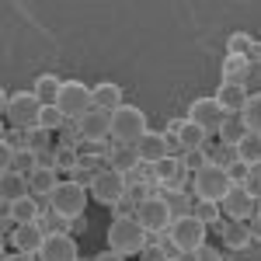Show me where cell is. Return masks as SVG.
Listing matches in <instances>:
<instances>
[{"instance_id": "1", "label": "cell", "mask_w": 261, "mask_h": 261, "mask_svg": "<svg viewBox=\"0 0 261 261\" xmlns=\"http://www.w3.org/2000/svg\"><path fill=\"white\" fill-rule=\"evenodd\" d=\"M108 251H115V254H122V258H133V254H140L143 247H146V230L140 226V220L136 216H115L112 220V226H108Z\"/></svg>"}, {"instance_id": "2", "label": "cell", "mask_w": 261, "mask_h": 261, "mask_svg": "<svg viewBox=\"0 0 261 261\" xmlns=\"http://www.w3.org/2000/svg\"><path fill=\"white\" fill-rule=\"evenodd\" d=\"M87 195L91 192H87V185H81V181H60L56 192L49 195V213L63 223L81 220L84 209H87Z\"/></svg>"}, {"instance_id": "3", "label": "cell", "mask_w": 261, "mask_h": 261, "mask_svg": "<svg viewBox=\"0 0 261 261\" xmlns=\"http://www.w3.org/2000/svg\"><path fill=\"white\" fill-rule=\"evenodd\" d=\"M192 192L199 202H223L230 192H233V178L226 167H216V164H205L202 171L192 174Z\"/></svg>"}, {"instance_id": "4", "label": "cell", "mask_w": 261, "mask_h": 261, "mask_svg": "<svg viewBox=\"0 0 261 261\" xmlns=\"http://www.w3.org/2000/svg\"><path fill=\"white\" fill-rule=\"evenodd\" d=\"M42 108H45V105L39 101L35 91H14V94L4 98V115H7V122H11L14 129H21V133H28V129L39 125Z\"/></svg>"}, {"instance_id": "5", "label": "cell", "mask_w": 261, "mask_h": 261, "mask_svg": "<svg viewBox=\"0 0 261 261\" xmlns=\"http://www.w3.org/2000/svg\"><path fill=\"white\" fill-rule=\"evenodd\" d=\"M87 192L94 195L98 205H112V209H115V205H122L125 195H129V178L119 174V171H112V167H101L98 174L91 178Z\"/></svg>"}, {"instance_id": "6", "label": "cell", "mask_w": 261, "mask_h": 261, "mask_svg": "<svg viewBox=\"0 0 261 261\" xmlns=\"http://www.w3.org/2000/svg\"><path fill=\"white\" fill-rule=\"evenodd\" d=\"M146 133H150L146 115H143V108H136V105H122L119 112L112 115V140H115V143L136 146Z\"/></svg>"}, {"instance_id": "7", "label": "cell", "mask_w": 261, "mask_h": 261, "mask_svg": "<svg viewBox=\"0 0 261 261\" xmlns=\"http://www.w3.org/2000/svg\"><path fill=\"white\" fill-rule=\"evenodd\" d=\"M205 233H209V226L199 220V216H174V223H171V230H167V241H171V247L178 251V254H185V251H199V247H205Z\"/></svg>"}, {"instance_id": "8", "label": "cell", "mask_w": 261, "mask_h": 261, "mask_svg": "<svg viewBox=\"0 0 261 261\" xmlns=\"http://www.w3.org/2000/svg\"><path fill=\"white\" fill-rule=\"evenodd\" d=\"M56 108H60L70 122H77V119H84V115L94 108V91H91L87 84H81V81H66L63 84L60 101H56Z\"/></svg>"}, {"instance_id": "9", "label": "cell", "mask_w": 261, "mask_h": 261, "mask_svg": "<svg viewBox=\"0 0 261 261\" xmlns=\"http://www.w3.org/2000/svg\"><path fill=\"white\" fill-rule=\"evenodd\" d=\"M136 220L146 233H167L171 230V223H174V213H171V205L164 195H153V199H146L136 205Z\"/></svg>"}, {"instance_id": "10", "label": "cell", "mask_w": 261, "mask_h": 261, "mask_svg": "<svg viewBox=\"0 0 261 261\" xmlns=\"http://www.w3.org/2000/svg\"><path fill=\"white\" fill-rule=\"evenodd\" d=\"M153 181L161 185L164 192H181L185 181H192V171L185 167L181 157H164L161 164H153Z\"/></svg>"}, {"instance_id": "11", "label": "cell", "mask_w": 261, "mask_h": 261, "mask_svg": "<svg viewBox=\"0 0 261 261\" xmlns=\"http://www.w3.org/2000/svg\"><path fill=\"white\" fill-rule=\"evenodd\" d=\"M188 122L202 125L205 133H220V125L226 122V112L220 108L216 98H199V101H192V108H188Z\"/></svg>"}, {"instance_id": "12", "label": "cell", "mask_w": 261, "mask_h": 261, "mask_svg": "<svg viewBox=\"0 0 261 261\" xmlns=\"http://www.w3.org/2000/svg\"><path fill=\"white\" fill-rule=\"evenodd\" d=\"M77 129H81V140L87 143V146H98V143H105L112 136V115L91 108L84 119H77Z\"/></svg>"}, {"instance_id": "13", "label": "cell", "mask_w": 261, "mask_h": 261, "mask_svg": "<svg viewBox=\"0 0 261 261\" xmlns=\"http://www.w3.org/2000/svg\"><path fill=\"white\" fill-rule=\"evenodd\" d=\"M42 261H81V247L70 233H49L39 251Z\"/></svg>"}, {"instance_id": "14", "label": "cell", "mask_w": 261, "mask_h": 261, "mask_svg": "<svg viewBox=\"0 0 261 261\" xmlns=\"http://www.w3.org/2000/svg\"><path fill=\"white\" fill-rule=\"evenodd\" d=\"M45 237H49V233L42 230V223H21L18 230L11 233V241H14V247H18L21 254H39Z\"/></svg>"}, {"instance_id": "15", "label": "cell", "mask_w": 261, "mask_h": 261, "mask_svg": "<svg viewBox=\"0 0 261 261\" xmlns=\"http://www.w3.org/2000/svg\"><path fill=\"white\" fill-rule=\"evenodd\" d=\"M220 209H223V216H226V220L244 223L247 216H251V213H254V199H251V195L244 192L241 185H233V192H230V195L220 202Z\"/></svg>"}, {"instance_id": "16", "label": "cell", "mask_w": 261, "mask_h": 261, "mask_svg": "<svg viewBox=\"0 0 261 261\" xmlns=\"http://www.w3.org/2000/svg\"><path fill=\"white\" fill-rule=\"evenodd\" d=\"M209 230H216L230 251H244L247 244L254 241V237H251V226H244V223H237V220H220L216 226H209Z\"/></svg>"}, {"instance_id": "17", "label": "cell", "mask_w": 261, "mask_h": 261, "mask_svg": "<svg viewBox=\"0 0 261 261\" xmlns=\"http://www.w3.org/2000/svg\"><path fill=\"white\" fill-rule=\"evenodd\" d=\"M105 161H108L112 171H119V174H125V178H129L136 167H143L140 150H136V146H125V143H115V146L108 150V157H105Z\"/></svg>"}, {"instance_id": "18", "label": "cell", "mask_w": 261, "mask_h": 261, "mask_svg": "<svg viewBox=\"0 0 261 261\" xmlns=\"http://www.w3.org/2000/svg\"><path fill=\"white\" fill-rule=\"evenodd\" d=\"M213 98L220 101V108L226 112V115H241L251 94H247V87H244V84H223V87L216 91V94H213Z\"/></svg>"}, {"instance_id": "19", "label": "cell", "mask_w": 261, "mask_h": 261, "mask_svg": "<svg viewBox=\"0 0 261 261\" xmlns=\"http://www.w3.org/2000/svg\"><path fill=\"white\" fill-rule=\"evenodd\" d=\"M136 150H140V161L150 164V167L161 164L164 157H171V153H167V136H164V133H146V136L136 143Z\"/></svg>"}, {"instance_id": "20", "label": "cell", "mask_w": 261, "mask_h": 261, "mask_svg": "<svg viewBox=\"0 0 261 261\" xmlns=\"http://www.w3.org/2000/svg\"><path fill=\"white\" fill-rule=\"evenodd\" d=\"M11 209V220L18 223H42V213H45V205L39 202V195H24V199H18V202H11L7 205Z\"/></svg>"}, {"instance_id": "21", "label": "cell", "mask_w": 261, "mask_h": 261, "mask_svg": "<svg viewBox=\"0 0 261 261\" xmlns=\"http://www.w3.org/2000/svg\"><path fill=\"white\" fill-rule=\"evenodd\" d=\"M122 105H125V101H122V87H119V84L105 81V84H98V87H94V108H98V112L115 115Z\"/></svg>"}, {"instance_id": "22", "label": "cell", "mask_w": 261, "mask_h": 261, "mask_svg": "<svg viewBox=\"0 0 261 261\" xmlns=\"http://www.w3.org/2000/svg\"><path fill=\"white\" fill-rule=\"evenodd\" d=\"M0 195H4V202L11 205V202L32 195V185H28V178L18 174V171H4V178H0Z\"/></svg>"}, {"instance_id": "23", "label": "cell", "mask_w": 261, "mask_h": 261, "mask_svg": "<svg viewBox=\"0 0 261 261\" xmlns=\"http://www.w3.org/2000/svg\"><path fill=\"white\" fill-rule=\"evenodd\" d=\"M28 185H32V195H39V199L45 195V199H49V195L56 192L60 178H56V171H53V167H35V171L28 174Z\"/></svg>"}, {"instance_id": "24", "label": "cell", "mask_w": 261, "mask_h": 261, "mask_svg": "<svg viewBox=\"0 0 261 261\" xmlns=\"http://www.w3.org/2000/svg\"><path fill=\"white\" fill-rule=\"evenodd\" d=\"M178 143H181V150L188 153V150H202L205 143H209V133L202 129V125H195V122H181V133H178Z\"/></svg>"}, {"instance_id": "25", "label": "cell", "mask_w": 261, "mask_h": 261, "mask_svg": "<svg viewBox=\"0 0 261 261\" xmlns=\"http://www.w3.org/2000/svg\"><path fill=\"white\" fill-rule=\"evenodd\" d=\"M35 94H39L42 105H56L60 94H63V81L56 73H42L39 81H35Z\"/></svg>"}, {"instance_id": "26", "label": "cell", "mask_w": 261, "mask_h": 261, "mask_svg": "<svg viewBox=\"0 0 261 261\" xmlns=\"http://www.w3.org/2000/svg\"><path fill=\"white\" fill-rule=\"evenodd\" d=\"M237 161H244L247 167H261V136L258 133H247L237 143Z\"/></svg>"}, {"instance_id": "27", "label": "cell", "mask_w": 261, "mask_h": 261, "mask_svg": "<svg viewBox=\"0 0 261 261\" xmlns=\"http://www.w3.org/2000/svg\"><path fill=\"white\" fill-rule=\"evenodd\" d=\"M247 70H251L247 56H226L223 60V84H244L247 81Z\"/></svg>"}, {"instance_id": "28", "label": "cell", "mask_w": 261, "mask_h": 261, "mask_svg": "<svg viewBox=\"0 0 261 261\" xmlns=\"http://www.w3.org/2000/svg\"><path fill=\"white\" fill-rule=\"evenodd\" d=\"M220 143H226V146H237V143L247 136V125H244V119L241 115H226V122L220 125Z\"/></svg>"}, {"instance_id": "29", "label": "cell", "mask_w": 261, "mask_h": 261, "mask_svg": "<svg viewBox=\"0 0 261 261\" xmlns=\"http://www.w3.org/2000/svg\"><path fill=\"white\" fill-rule=\"evenodd\" d=\"M39 167V153L35 150H28V146H14V157H11V171H18V174H32Z\"/></svg>"}, {"instance_id": "30", "label": "cell", "mask_w": 261, "mask_h": 261, "mask_svg": "<svg viewBox=\"0 0 261 261\" xmlns=\"http://www.w3.org/2000/svg\"><path fill=\"white\" fill-rule=\"evenodd\" d=\"M254 45H258V42L251 39L247 32H233V35L226 39V56H247V60H251Z\"/></svg>"}, {"instance_id": "31", "label": "cell", "mask_w": 261, "mask_h": 261, "mask_svg": "<svg viewBox=\"0 0 261 261\" xmlns=\"http://www.w3.org/2000/svg\"><path fill=\"white\" fill-rule=\"evenodd\" d=\"M241 119H244V125H247V133H258L261 136V94H251V98H247Z\"/></svg>"}, {"instance_id": "32", "label": "cell", "mask_w": 261, "mask_h": 261, "mask_svg": "<svg viewBox=\"0 0 261 261\" xmlns=\"http://www.w3.org/2000/svg\"><path fill=\"white\" fill-rule=\"evenodd\" d=\"M205 153H209V164H216V167H230V164L237 161V146H226V143H205Z\"/></svg>"}, {"instance_id": "33", "label": "cell", "mask_w": 261, "mask_h": 261, "mask_svg": "<svg viewBox=\"0 0 261 261\" xmlns=\"http://www.w3.org/2000/svg\"><path fill=\"white\" fill-rule=\"evenodd\" d=\"M66 115H63L60 108H56V105H45V108H42V115H39V129H45V133H56V129H63V125H66Z\"/></svg>"}, {"instance_id": "34", "label": "cell", "mask_w": 261, "mask_h": 261, "mask_svg": "<svg viewBox=\"0 0 261 261\" xmlns=\"http://www.w3.org/2000/svg\"><path fill=\"white\" fill-rule=\"evenodd\" d=\"M192 216H199L205 226H216L223 220V209H220V202H195L192 205Z\"/></svg>"}, {"instance_id": "35", "label": "cell", "mask_w": 261, "mask_h": 261, "mask_svg": "<svg viewBox=\"0 0 261 261\" xmlns=\"http://www.w3.org/2000/svg\"><path fill=\"white\" fill-rule=\"evenodd\" d=\"M24 146L35 150V153H39V150H56V146H53V133H45V129H39V125L24 133Z\"/></svg>"}, {"instance_id": "36", "label": "cell", "mask_w": 261, "mask_h": 261, "mask_svg": "<svg viewBox=\"0 0 261 261\" xmlns=\"http://www.w3.org/2000/svg\"><path fill=\"white\" fill-rule=\"evenodd\" d=\"M81 167V153L73 150V146H56V171H77Z\"/></svg>"}, {"instance_id": "37", "label": "cell", "mask_w": 261, "mask_h": 261, "mask_svg": "<svg viewBox=\"0 0 261 261\" xmlns=\"http://www.w3.org/2000/svg\"><path fill=\"white\" fill-rule=\"evenodd\" d=\"M171 258H174V247H164L157 241H150L140 251V261H171Z\"/></svg>"}, {"instance_id": "38", "label": "cell", "mask_w": 261, "mask_h": 261, "mask_svg": "<svg viewBox=\"0 0 261 261\" xmlns=\"http://www.w3.org/2000/svg\"><path fill=\"white\" fill-rule=\"evenodd\" d=\"M164 199H167V205H171V213H174V216H188V209H192V199H188L185 192H167Z\"/></svg>"}, {"instance_id": "39", "label": "cell", "mask_w": 261, "mask_h": 261, "mask_svg": "<svg viewBox=\"0 0 261 261\" xmlns=\"http://www.w3.org/2000/svg\"><path fill=\"white\" fill-rule=\"evenodd\" d=\"M60 146H84V140H81V129H77V122H66L63 125V133H60Z\"/></svg>"}, {"instance_id": "40", "label": "cell", "mask_w": 261, "mask_h": 261, "mask_svg": "<svg viewBox=\"0 0 261 261\" xmlns=\"http://www.w3.org/2000/svg\"><path fill=\"white\" fill-rule=\"evenodd\" d=\"M181 161H185V167H188V171L195 174V171H202V167L209 164V153H205V146H202V150H188V153H185Z\"/></svg>"}, {"instance_id": "41", "label": "cell", "mask_w": 261, "mask_h": 261, "mask_svg": "<svg viewBox=\"0 0 261 261\" xmlns=\"http://www.w3.org/2000/svg\"><path fill=\"white\" fill-rule=\"evenodd\" d=\"M244 87H247V94H261V63H251Z\"/></svg>"}, {"instance_id": "42", "label": "cell", "mask_w": 261, "mask_h": 261, "mask_svg": "<svg viewBox=\"0 0 261 261\" xmlns=\"http://www.w3.org/2000/svg\"><path fill=\"white\" fill-rule=\"evenodd\" d=\"M226 171H230V178H233V185H244V181H247V174H251V167H247L244 161H233L230 167H226Z\"/></svg>"}, {"instance_id": "43", "label": "cell", "mask_w": 261, "mask_h": 261, "mask_svg": "<svg viewBox=\"0 0 261 261\" xmlns=\"http://www.w3.org/2000/svg\"><path fill=\"white\" fill-rule=\"evenodd\" d=\"M195 254H199V261H223V254L216 251V247H209V244H205V247H199Z\"/></svg>"}, {"instance_id": "44", "label": "cell", "mask_w": 261, "mask_h": 261, "mask_svg": "<svg viewBox=\"0 0 261 261\" xmlns=\"http://www.w3.org/2000/svg\"><path fill=\"white\" fill-rule=\"evenodd\" d=\"M39 167H53L56 171V150H39Z\"/></svg>"}, {"instance_id": "45", "label": "cell", "mask_w": 261, "mask_h": 261, "mask_svg": "<svg viewBox=\"0 0 261 261\" xmlns=\"http://www.w3.org/2000/svg\"><path fill=\"white\" fill-rule=\"evenodd\" d=\"M94 261H125V258L115 254V251H101V254H94Z\"/></svg>"}, {"instance_id": "46", "label": "cell", "mask_w": 261, "mask_h": 261, "mask_svg": "<svg viewBox=\"0 0 261 261\" xmlns=\"http://www.w3.org/2000/svg\"><path fill=\"white\" fill-rule=\"evenodd\" d=\"M4 261H35V254H21V251H14V254H7Z\"/></svg>"}, {"instance_id": "47", "label": "cell", "mask_w": 261, "mask_h": 261, "mask_svg": "<svg viewBox=\"0 0 261 261\" xmlns=\"http://www.w3.org/2000/svg\"><path fill=\"white\" fill-rule=\"evenodd\" d=\"M251 237H254V241H261V220L251 223Z\"/></svg>"}, {"instance_id": "48", "label": "cell", "mask_w": 261, "mask_h": 261, "mask_svg": "<svg viewBox=\"0 0 261 261\" xmlns=\"http://www.w3.org/2000/svg\"><path fill=\"white\" fill-rule=\"evenodd\" d=\"M254 63H261V45H254Z\"/></svg>"}, {"instance_id": "49", "label": "cell", "mask_w": 261, "mask_h": 261, "mask_svg": "<svg viewBox=\"0 0 261 261\" xmlns=\"http://www.w3.org/2000/svg\"><path fill=\"white\" fill-rule=\"evenodd\" d=\"M254 216H258V220H261V199L254 202Z\"/></svg>"}, {"instance_id": "50", "label": "cell", "mask_w": 261, "mask_h": 261, "mask_svg": "<svg viewBox=\"0 0 261 261\" xmlns=\"http://www.w3.org/2000/svg\"><path fill=\"white\" fill-rule=\"evenodd\" d=\"M171 261H178V258H171Z\"/></svg>"}]
</instances>
